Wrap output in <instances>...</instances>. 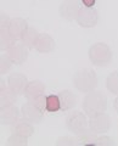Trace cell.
Here are the masks:
<instances>
[{
    "label": "cell",
    "mask_w": 118,
    "mask_h": 146,
    "mask_svg": "<svg viewBox=\"0 0 118 146\" xmlns=\"http://www.w3.org/2000/svg\"><path fill=\"white\" fill-rule=\"evenodd\" d=\"M20 110L15 105L0 107V124L3 125H13L20 119Z\"/></svg>",
    "instance_id": "9"
},
{
    "label": "cell",
    "mask_w": 118,
    "mask_h": 146,
    "mask_svg": "<svg viewBox=\"0 0 118 146\" xmlns=\"http://www.w3.org/2000/svg\"><path fill=\"white\" fill-rule=\"evenodd\" d=\"M77 143L78 145H82V146H95L96 145V139H97V134L94 133V131L88 128L85 131H83L82 134L77 135Z\"/></svg>",
    "instance_id": "18"
},
{
    "label": "cell",
    "mask_w": 118,
    "mask_h": 146,
    "mask_svg": "<svg viewBox=\"0 0 118 146\" xmlns=\"http://www.w3.org/2000/svg\"><path fill=\"white\" fill-rule=\"evenodd\" d=\"M79 1L78 0H63L58 9V12L62 18L67 21H74L78 17L79 12Z\"/></svg>",
    "instance_id": "8"
},
{
    "label": "cell",
    "mask_w": 118,
    "mask_h": 146,
    "mask_svg": "<svg viewBox=\"0 0 118 146\" xmlns=\"http://www.w3.org/2000/svg\"><path fill=\"white\" fill-rule=\"evenodd\" d=\"M66 127L74 135L82 134L89 128V121L87 115L84 112H79V111L71 112L66 118Z\"/></svg>",
    "instance_id": "4"
},
{
    "label": "cell",
    "mask_w": 118,
    "mask_h": 146,
    "mask_svg": "<svg viewBox=\"0 0 118 146\" xmlns=\"http://www.w3.org/2000/svg\"><path fill=\"white\" fill-rule=\"evenodd\" d=\"M27 84H28V79H27V77L23 73L13 72L7 78V86L17 95L25 93Z\"/></svg>",
    "instance_id": "11"
},
{
    "label": "cell",
    "mask_w": 118,
    "mask_h": 146,
    "mask_svg": "<svg viewBox=\"0 0 118 146\" xmlns=\"http://www.w3.org/2000/svg\"><path fill=\"white\" fill-rule=\"evenodd\" d=\"M89 60L97 67H106L112 60V51L105 43H96L89 48Z\"/></svg>",
    "instance_id": "3"
},
{
    "label": "cell",
    "mask_w": 118,
    "mask_h": 146,
    "mask_svg": "<svg viewBox=\"0 0 118 146\" xmlns=\"http://www.w3.org/2000/svg\"><path fill=\"white\" fill-rule=\"evenodd\" d=\"M45 110H46V112H51V113L61 111V101L58 95L55 94L48 95L46 102H45Z\"/></svg>",
    "instance_id": "21"
},
{
    "label": "cell",
    "mask_w": 118,
    "mask_h": 146,
    "mask_svg": "<svg viewBox=\"0 0 118 146\" xmlns=\"http://www.w3.org/2000/svg\"><path fill=\"white\" fill-rule=\"evenodd\" d=\"M113 145H115L113 140L108 138V136H97L95 146H113Z\"/></svg>",
    "instance_id": "26"
},
{
    "label": "cell",
    "mask_w": 118,
    "mask_h": 146,
    "mask_svg": "<svg viewBox=\"0 0 118 146\" xmlns=\"http://www.w3.org/2000/svg\"><path fill=\"white\" fill-rule=\"evenodd\" d=\"M38 36H39L38 31L35 28H33V27H28L27 31L25 32L23 36H22L21 42H22V44H23L27 49L32 50V49H34V46H35V43H37Z\"/></svg>",
    "instance_id": "17"
},
{
    "label": "cell",
    "mask_w": 118,
    "mask_h": 146,
    "mask_svg": "<svg viewBox=\"0 0 118 146\" xmlns=\"http://www.w3.org/2000/svg\"><path fill=\"white\" fill-rule=\"evenodd\" d=\"M73 85L80 93H89L97 86V76L90 68H83L74 73Z\"/></svg>",
    "instance_id": "2"
},
{
    "label": "cell",
    "mask_w": 118,
    "mask_h": 146,
    "mask_svg": "<svg viewBox=\"0 0 118 146\" xmlns=\"http://www.w3.org/2000/svg\"><path fill=\"white\" fill-rule=\"evenodd\" d=\"M61 101V111H70L77 105V98L71 90H62L58 93Z\"/></svg>",
    "instance_id": "15"
},
{
    "label": "cell",
    "mask_w": 118,
    "mask_h": 146,
    "mask_svg": "<svg viewBox=\"0 0 118 146\" xmlns=\"http://www.w3.org/2000/svg\"><path fill=\"white\" fill-rule=\"evenodd\" d=\"M12 65L13 63L7 57V55H0V76L6 74V73L10 72Z\"/></svg>",
    "instance_id": "24"
},
{
    "label": "cell",
    "mask_w": 118,
    "mask_h": 146,
    "mask_svg": "<svg viewBox=\"0 0 118 146\" xmlns=\"http://www.w3.org/2000/svg\"><path fill=\"white\" fill-rule=\"evenodd\" d=\"M82 4H83L84 6L87 7H93L95 5V3H96V0H80Z\"/></svg>",
    "instance_id": "28"
},
{
    "label": "cell",
    "mask_w": 118,
    "mask_h": 146,
    "mask_svg": "<svg viewBox=\"0 0 118 146\" xmlns=\"http://www.w3.org/2000/svg\"><path fill=\"white\" fill-rule=\"evenodd\" d=\"M34 49L40 54H49L55 49V40L48 33H40Z\"/></svg>",
    "instance_id": "13"
},
{
    "label": "cell",
    "mask_w": 118,
    "mask_h": 146,
    "mask_svg": "<svg viewBox=\"0 0 118 146\" xmlns=\"http://www.w3.org/2000/svg\"><path fill=\"white\" fill-rule=\"evenodd\" d=\"M15 43H16V40L13 39V36L10 34L9 29L0 31V51H6V50L10 49Z\"/></svg>",
    "instance_id": "20"
},
{
    "label": "cell",
    "mask_w": 118,
    "mask_h": 146,
    "mask_svg": "<svg viewBox=\"0 0 118 146\" xmlns=\"http://www.w3.org/2000/svg\"><path fill=\"white\" fill-rule=\"evenodd\" d=\"M113 106H115V108H116V111L118 112V96L115 99V101H113Z\"/></svg>",
    "instance_id": "30"
},
{
    "label": "cell",
    "mask_w": 118,
    "mask_h": 146,
    "mask_svg": "<svg viewBox=\"0 0 118 146\" xmlns=\"http://www.w3.org/2000/svg\"><path fill=\"white\" fill-rule=\"evenodd\" d=\"M28 28V23L27 21L23 20V18H20V17H16V18H12L10 21V25H9V32L10 34L13 36L15 40H21L22 36H23L25 32Z\"/></svg>",
    "instance_id": "12"
},
{
    "label": "cell",
    "mask_w": 118,
    "mask_h": 146,
    "mask_svg": "<svg viewBox=\"0 0 118 146\" xmlns=\"http://www.w3.org/2000/svg\"><path fill=\"white\" fill-rule=\"evenodd\" d=\"M17 100V94L6 86L4 90L0 91V107L1 106H7V105H15Z\"/></svg>",
    "instance_id": "19"
},
{
    "label": "cell",
    "mask_w": 118,
    "mask_h": 146,
    "mask_svg": "<svg viewBox=\"0 0 118 146\" xmlns=\"http://www.w3.org/2000/svg\"><path fill=\"white\" fill-rule=\"evenodd\" d=\"M10 21H11V18L9 17L6 13L0 12V31L1 29H7L9 25H10Z\"/></svg>",
    "instance_id": "27"
},
{
    "label": "cell",
    "mask_w": 118,
    "mask_h": 146,
    "mask_svg": "<svg viewBox=\"0 0 118 146\" xmlns=\"http://www.w3.org/2000/svg\"><path fill=\"white\" fill-rule=\"evenodd\" d=\"M30 102H33L35 106H37L40 111L42 112H45L46 110H45V102H46V95H40V96H38L37 99H34L33 101H30Z\"/></svg>",
    "instance_id": "25"
},
{
    "label": "cell",
    "mask_w": 118,
    "mask_h": 146,
    "mask_svg": "<svg viewBox=\"0 0 118 146\" xmlns=\"http://www.w3.org/2000/svg\"><path fill=\"white\" fill-rule=\"evenodd\" d=\"M21 116H22V119H25V121L33 124V123H40L42 122L44 112H42L33 102L29 101V102H26V104L22 105Z\"/></svg>",
    "instance_id": "7"
},
{
    "label": "cell",
    "mask_w": 118,
    "mask_h": 146,
    "mask_svg": "<svg viewBox=\"0 0 118 146\" xmlns=\"http://www.w3.org/2000/svg\"><path fill=\"white\" fill-rule=\"evenodd\" d=\"M13 131L17 134H20L21 136H23V138L28 139L34 134V128L32 125V123L27 122L25 119H22V121L19 119L15 124H13Z\"/></svg>",
    "instance_id": "16"
},
{
    "label": "cell",
    "mask_w": 118,
    "mask_h": 146,
    "mask_svg": "<svg viewBox=\"0 0 118 146\" xmlns=\"http://www.w3.org/2000/svg\"><path fill=\"white\" fill-rule=\"evenodd\" d=\"M7 57L11 60L13 65H21L27 60L28 56V49H27L23 44L21 43H15L10 49L6 50Z\"/></svg>",
    "instance_id": "10"
},
{
    "label": "cell",
    "mask_w": 118,
    "mask_h": 146,
    "mask_svg": "<svg viewBox=\"0 0 118 146\" xmlns=\"http://www.w3.org/2000/svg\"><path fill=\"white\" fill-rule=\"evenodd\" d=\"M83 110L85 115L93 117L99 113L106 112L107 110V98L101 91H89L83 100Z\"/></svg>",
    "instance_id": "1"
},
{
    "label": "cell",
    "mask_w": 118,
    "mask_h": 146,
    "mask_svg": "<svg viewBox=\"0 0 118 146\" xmlns=\"http://www.w3.org/2000/svg\"><path fill=\"white\" fill-rule=\"evenodd\" d=\"M106 88L111 94L118 96V71L112 72L106 79Z\"/></svg>",
    "instance_id": "22"
},
{
    "label": "cell",
    "mask_w": 118,
    "mask_h": 146,
    "mask_svg": "<svg viewBox=\"0 0 118 146\" xmlns=\"http://www.w3.org/2000/svg\"><path fill=\"white\" fill-rule=\"evenodd\" d=\"M5 88H6L5 80H4V79L1 78V77H0V91H1V90H4V89H5Z\"/></svg>",
    "instance_id": "29"
},
{
    "label": "cell",
    "mask_w": 118,
    "mask_h": 146,
    "mask_svg": "<svg viewBox=\"0 0 118 146\" xmlns=\"http://www.w3.org/2000/svg\"><path fill=\"white\" fill-rule=\"evenodd\" d=\"M89 128L94 131V133H96L97 135L107 133L111 128L110 116L106 115L105 112H102V113H99V115H95L93 117H90Z\"/></svg>",
    "instance_id": "6"
},
{
    "label": "cell",
    "mask_w": 118,
    "mask_h": 146,
    "mask_svg": "<svg viewBox=\"0 0 118 146\" xmlns=\"http://www.w3.org/2000/svg\"><path fill=\"white\" fill-rule=\"evenodd\" d=\"M77 22L83 28H93L99 23V12L97 10L93 7H80L77 17Z\"/></svg>",
    "instance_id": "5"
},
{
    "label": "cell",
    "mask_w": 118,
    "mask_h": 146,
    "mask_svg": "<svg viewBox=\"0 0 118 146\" xmlns=\"http://www.w3.org/2000/svg\"><path fill=\"white\" fill-rule=\"evenodd\" d=\"M44 94H45V85L40 80L28 82V84H27L25 89V93H23V95L28 101H33L34 99H37L38 96L44 95Z\"/></svg>",
    "instance_id": "14"
},
{
    "label": "cell",
    "mask_w": 118,
    "mask_h": 146,
    "mask_svg": "<svg viewBox=\"0 0 118 146\" xmlns=\"http://www.w3.org/2000/svg\"><path fill=\"white\" fill-rule=\"evenodd\" d=\"M6 145H9V146H27L28 145V140H27V138L21 136L20 134L13 133L10 138L7 139Z\"/></svg>",
    "instance_id": "23"
}]
</instances>
